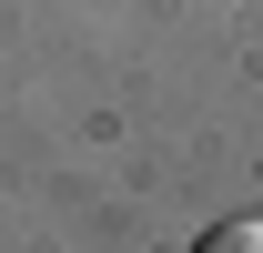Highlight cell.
<instances>
[{"label": "cell", "instance_id": "obj_1", "mask_svg": "<svg viewBox=\"0 0 263 253\" xmlns=\"http://www.w3.org/2000/svg\"><path fill=\"white\" fill-rule=\"evenodd\" d=\"M193 253H263V223H253V213H243V223H213Z\"/></svg>", "mask_w": 263, "mask_h": 253}]
</instances>
